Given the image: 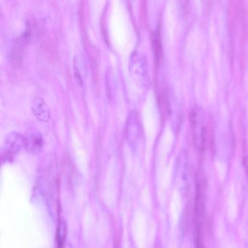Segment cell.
Listing matches in <instances>:
<instances>
[{
    "mask_svg": "<svg viewBox=\"0 0 248 248\" xmlns=\"http://www.w3.org/2000/svg\"><path fill=\"white\" fill-rule=\"evenodd\" d=\"M191 129L194 144L198 150L204 147L205 141V113L200 108H194L190 113Z\"/></svg>",
    "mask_w": 248,
    "mask_h": 248,
    "instance_id": "1",
    "label": "cell"
},
{
    "mask_svg": "<svg viewBox=\"0 0 248 248\" xmlns=\"http://www.w3.org/2000/svg\"><path fill=\"white\" fill-rule=\"evenodd\" d=\"M206 213L205 182L202 175L198 174L196 179V197H195V228L202 229Z\"/></svg>",
    "mask_w": 248,
    "mask_h": 248,
    "instance_id": "2",
    "label": "cell"
},
{
    "mask_svg": "<svg viewBox=\"0 0 248 248\" xmlns=\"http://www.w3.org/2000/svg\"><path fill=\"white\" fill-rule=\"evenodd\" d=\"M130 71L132 80L141 87L149 85V77L145 58L138 55H134L131 60Z\"/></svg>",
    "mask_w": 248,
    "mask_h": 248,
    "instance_id": "3",
    "label": "cell"
},
{
    "mask_svg": "<svg viewBox=\"0 0 248 248\" xmlns=\"http://www.w3.org/2000/svg\"><path fill=\"white\" fill-rule=\"evenodd\" d=\"M125 137L128 144L132 150H137L141 137V123L135 111H131L128 115L125 125Z\"/></svg>",
    "mask_w": 248,
    "mask_h": 248,
    "instance_id": "4",
    "label": "cell"
},
{
    "mask_svg": "<svg viewBox=\"0 0 248 248\" xmlns=\"http://www.w3.org/2000/svg\"><path fill=\"white\" fill-rule=\"evenodd\" d=\"M23 147V137L16 134L11 133L6 140L5 157H2V160H10L13 158L15 154L20 150V147Z\"/></svg>",
    "mask_w": 248,
    "mask_h": 248,
    "instance_id": "5",
    "label": "cell"
},
{
    "mask_svg": "<svg viewBox=\"0 0 248 248\" xmlns=\"http://www.w3.org/2000/svg\"><path fill=\"white\" fill-rule=\"evenodd\" d=\"M44 147V140L42 135L36 133L23 137V147L32 154H38L42 152Z\"/></svg>",
    "mask_w": 248,
    "mask_h": 248,
    "instance_id": "6",
    "label": "cell"
},
{
    "mask_svg": "<svg viewBox=\"0 0 248 248\" xmlns=\"http://www.w3.org/2000/svg\"><path fill=\"white\" fill-rule=\"evenodd\" d=\"M27 41V36L26 35L22 36L17 41L11 51L10 55V63L12 67L14 68H19L22 65L23 58V51L24 46Z\"/></svg>",
    "mask_w": 248,
    "mask_h": 248,
    "instance_id": "7",
    "label": "cell"
},
{
    "mask_svg": "<svg viewBox=\"0 0 248 248\" xmlns=\"http://www.w3.org/2000/svg\"><path fill=\"white\" fill-rule=\"evenodd\" d=\"M35 117L42 122H48L50 118V111L48 105L42 99L36 98L33 101L32 108Z\"/></svg>",
    "mask_w": 248,
    "mask_h": 248,
    "instance_id": "8",
    "label": "cell"
},
{
    "mask_svg": "<svg viewBox=\"0 0 248 248\" xmlns=\"http://www.w3.org/2000/svg\"><path fill=\"white\" fill-rule=\"evenodd\" d=\"M152 48L154 52V57L157 62L160 61L162 56V45L160 41V33L159 32H155L152 35Z\"/></svg>",
    "mask_w": 248,
    "mask_h": 248,
    "instance_id": "9",
    "label": "cell"
},
{
    "mask_svg": "<svg viewBox=\"0 0 248 248\" xmlns=\"http://www.w3.org/2000/svg\"><path fill=\"white\" fill-rule=\"evenodd\" d=\"M74 77H75L76 80H77V83L80 84V86H83V79H82L81 75H80V71H79L78 68L77 67H76V65H74Z\"/></svg>",
    "mask_w": 248,
    "mask_h": 248,
    "instance_id": "10",
    "label": "cell"
}]
</instances>
